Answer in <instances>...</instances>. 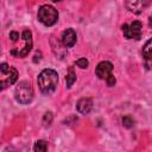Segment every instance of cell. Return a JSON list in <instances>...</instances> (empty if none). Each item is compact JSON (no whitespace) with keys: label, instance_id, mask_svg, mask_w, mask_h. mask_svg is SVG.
Listing matches in <instances>:
<instances>
[{"label":"cell","instance_id":"1","mask_svg":"<svg viewBox=\"0 0 152 152\" xmlns=\"http://www.w3.org/2000/svg\"><path fill=\"white\" fill-rule=\"evenodd\" d=\"M58 83V75L52 69H44L38 76V86L44 95L52 94Z\"/></svg>","mask_w":152,"mask_h":152},{"label":"cell","instance_id":"2","mask_svg":"<svg viewBox=\"0 0 152 152\" xmlns=\"http://www.w3.org/2000/svg\"><path fill=\"white\" fill-rule=\"evenodd\" d=\"M14 96H15V100L21 104L30 103L33 99V88H32L31 83L27 81L19 82L18 86L15 87Z\"/></svg>","mask_w":152,"mask_h":152},{"label":"cell","instance_id":"3","mask_svg":"<svg viewBox=\"0 0 152 152\" xmlns=\"http://www.w3.org/2000/svg\"><path fill=\"white\" fill-rule=\"evenodd\" d=\"M38 19L45 26H52L58 20V12L50 5H43L38 10Z\"/></svg>","mask_w":152,"mask_h":152},{"label":"cell","instance_id":"4","mask_svg":"<svg viewBox=\"0 0 152 152\" xmlns=\"http://www.w3.org/2000/svg\"><path fill=\"white\" fill-rule=\"evenodd\" d=\"M141 28H142V25L139 20H134L129 25H127V24L122 25V32L127 39H137V40L140 39Z\"/></svg>","mask_w":152,"mask_h":152},{"label":"cell","instance_id":"5","mask_svg":"<svg viewBox=\"0 0 152 152\" xmlns=\"http://www.w3.org/2000/svg\"><path fill=\"white\" fill-rule=\"evenodd\" d=\"M23 39L25 42L24 46L20 50H18V51H15V50L12 51L13 55H17L19 57H25L31 51V48H32V33H31L30 30H24V32H23Z\"/></svg>","mask_w":152,"mask_h":152},{"label":"cell","instance_id":"6","mask_svg":"<svg viewBox=\"0 0 152 152\" xmlns=\"http://www.w3.org/2000/svg\"><path fill=\"white\" fill-rule=\"evenodd\" d=\"M112 70H113V64L108 61H103V62H100L96 66V76L101 80H106L110 74H112Z\"/></svg>","mask_w":152,"mask_h":152},{"label":"cell","instance_id":"7","mask_svg":"<svg viewBox=\"0 0 152 152\" xmlns=\"http://www.w3.org/2000/svg\"><path fill=\"white\" fill-rule=\"evenodd\" d=\"M146 5H147V0H126L127 8L135 14H140L145 10Z\"/></svg>","mask_w":152,"mask_h":152},{"label":"cell","instance_id":"8","mask_svg":"<svg viewBox=\"0 0 152 152\" xmlns=\"http://www.w3.org/2000/svg\"><path fill=\"white\" fill-rule=\"evenodd\" d=\"M76 43V32L72 28H66L62 33V44L65 48H71Z\"/></svg>","mask_w":152,"mask_h":152},{"label":"cell","instance_id":"9","mask_svg":"<svg viewBox=\"0 0 152 152\" xmlns=\"http://www.w3.org/2000/svg\"><path fill=\"white\" fill-rule=\"evenodd\" d=\"M91 108H93V101L89 97H83V99L78 100V102L76 104L77 112L81 114H84V115L88 114L91 110Z\"/></svg>","mask_w":152,"mask_h":152},{"label":"cell","instance_id":"10","mask_svg":"<svg viewBox=\"0 0 152 152\" xmlns=\"http://www.w3.org/2000/svg\"><path fill=\"white\" fill-rule=\"evenodd\" d=\"M18 78V71L14 69V68H10V71H8V77L4 81H0V90H4L6 89L8 86L13 84Z\"/></svg>","mask_w":152,"mask_h":152},{"label":"cell","instance_id":"11","mask_svg":"<svg viewBox=\"0 0 152 152\" xmlns=\"http://www.w3.org/2000/svg\"><path fill=\"white\" fill-rule=\"evenodd\" d=\"M142 56L145 57L146 62H150L151 57H152V42L151 39H148L145 44V46L142 48Z\"/></svg>","mask_w":152,"mask_h":152},{"label":"cell","instance_id":"12","mask_svg":"<svg viewBox=\"0 0 152 152\" xmlns=\"http://www.w3.org/2000/svg\"><path fill=\"white\" fill-rule=\"evenodd\" d=\"M75 81H76V74L74 72L72 68H69V71H68V74H66V76H65L66 87H68V88H70V87L74 84V82H75Z\"/></svg>","mask_w":152,"mask_h":152},{"label":"cell","instance_id":"13","mask_svg":"<svg viewBox=\"0 0 152 152\" xmlns=\"http://www.w3.org/2000/svg\"><path fill=\"white\" fill-rule=\"evenodd\" d=\"M48 150V144L44 140H38L34 145V151L36 152H45Z\"/></svg>","mask_w":152,"mask_h":152},{"label":"cell","instance_id":"14","mask_svg":"<svg viewBox=\"0 0 152 152\" xmlns=\"http://www.w3.org/2000/svg\"><path fill=\"white\" fill-rule=\"evenodd\" d=\"M52 119H53L52 113H51V112H46V113L44 114V116H43V126H44V127L50 126L51 122H52Z\"/></svg>","mask_w":152,"mask_h":152},{"label":"cell","instance_id":"15","mask_svg":"<svg viewBox=\"0 0 152 152\" xmlns=\"http://www.w3.org/2000/svg\"><path fill=\"white\" fill-rule=\"evenodd\" d=\"M122 125H124L125 127H127V128H131V127L134 125V121H133V119L129 118V116H124V118H122Z\"/></svg>","mask_w":152,"mask_h":152},{"label":"cell","instance_id":"16","mask_svg":"<svg viewBox=\"0 0 152 152\" xmlns=\"http://www.w3.org/2000/svg\"><path fill=\"white\" fill-rule=\"evenodd\" d=\"M88 64H89V62L86 58H80V59L76 61V65L78 68H81V69H87L88 68Z\"/></svg>","mask_w":152,"mask_h":152},{"label":"cell","instance_id":"17","mask_svg":"<svg viewBox=\"0 0 152 152\" xmlns=\"http://www.w3.org/2000/svg\"><path fill=\"white\" fill-rule=\"evenodd\" d=\"M10 68H11V66H10L7 63H1V64H0V71H1L2 74H8Z\"/></svg>","mask_w":152,"mask_h":152},{"label":"cell","instance_id":"18","mask_svg":"<svg viewBox=\"0 0 152 152\" xmlns=\"http://www.w3.org/2000/svg\"><path fill=\"white\" fill-rule=\"evenodd\" d=\"M106 81H107V84H108L109 87H113V86L115 84V82H116V80H115L114 75H112V74L106 78Z\"/></svg>","mask_w":152,"mask_h":152},{"label":"cell","instance_id":"19","mask_svg":"<svg viewBox=\"0 0 152 152\" xmlns=\"http://www.w3.org/2000/svg\"><path fill=\"white\" fill-rule=\"evenodd\" d=\"M10 38L12 42H17L19 39V33L17 31H12V32H10Z\"/></svg>","mask_w":152,"mask_h":152},{"label":"cell","instance_id":"20","mask_svg":"<svg viewBox=\"0 0 152 152\" xmlns=\"http://www.w3.org/2000/svg\"><path fill=\"white\" fill-rule=\"evenodd\" d=\"M39 61H40V52H36V53H34V57H33V62L37 63V62H39Z\"/></svg>","mask_w":152,"mask_h":152},{"label":"cell","instance_id":"21","mask_svg":"<svg viewBox=\"0 0 152 152\" xmlns=\"http://www.w3.org/2000/svg\"><path fill=\"white\" fill-rule=\"evenodd\" d=\"M53 2H58V1H61V0H52Z\"/></svg>","mask_w":152,"mask_h":152}]
</instances>
